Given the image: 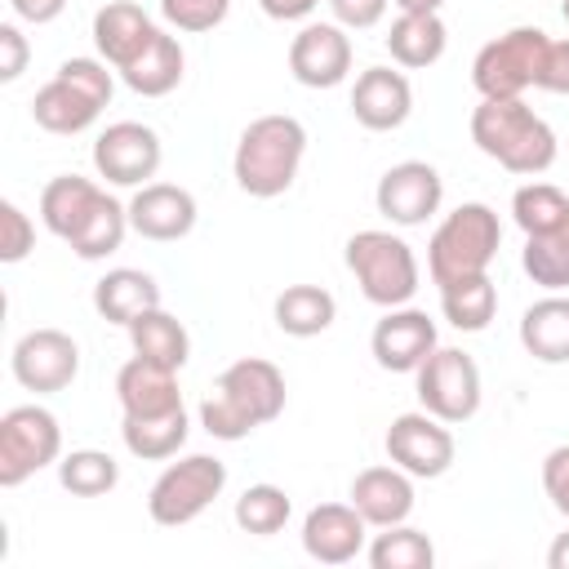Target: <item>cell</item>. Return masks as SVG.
<instances>
[{
  "label": "cell",
  "mask_w": 569,
  "mask_h": 569,
  "mask_svg": "<svg viewBox=\"0 0 569 569\" xmlns=\"http://www.w3.org/2000/svg\"><path fill=\"white\" fill-rule=\"evenodd\" d=\"M284 373L262 356H244L218 373L213 391L200 405V427L213 440H244L258 427L276 422L284 413Z\"/></svg>",
  "instance_id": "6da1fadb"
},
{
  "label": "cell",
  "mask_w": 569,
  "mask_h": 569,
  "mask_svg": "<svg viewBox=\"0 0 569 569\" xmlns=\"http://www.w3.org/2000/svg\"><path fill=\"white\" fill-rule=\"evenodd\" d=\"M471 142L507 173L538 178L556 164V133L525 98H480L471 111Z\"/></svg>",
  "instance_id": "7a4b0ae2"
},
{
  "label": "cell",
  "mask_w": 569,
  "mask_h": 569,
  "mask_svg": "<svg viewBox=\"0 0 569 569\" xmlns=\"http://www.w3.org/2000/svg\"><path fill=\"white\" fill-rule=\"evenodd\" d=\"M302 156H307V129L298 116H284V111L258 116L240 129V142L231 156L236 187L253 200H276L293 187Z\"/></svg>",
  "instance_id": "3957f363"
},
{
  "label": "cell",
  "mask_w": 569,
  "mask_h": 569,
  "mask_svg": "<svg viewBox=\"0 0 569 569\" xmlns=\"http://www.w3.org/2000/svg\"><path fill=\"white\" fill-rule=\"evenodd\" d=\"M116 93V80L107 71L102 58H67L53 80H44L31 98V120L44 129V133H58V138H71V133H84L102 107L111 102Z\"/></svg>",
  "instance_id": "277c9868"
},
{
  "label": "cell",
  "mask_w": 569,
  "mask_h": 569,
  "mask_svg": "<svg viewBox=\"0 0 569 569\" xmlns=\"http://www.w3.org/2000/svg\"><path fill=\"white\" fill-rule=\"evenodd\" d=\"M502 244V222L489 204L467 200L453 213L440 218V227L427 240V276L436 289L467 280V276H485L489 262L498 258Z\"/></svg>",
  "instance_id": "5b68a950"
},
{
  "label": "cell",
  "mask_w": 569,
  "mask_h": 569,
  "mask_svg": "<svg viewBox=\"0 0 569 569\" xmlns=\"http://www.w3.org/2000/svg\"><path fill=\"white\" fill-rule=\"evenodd\" d=\"M347 258V271L356 276L360 293L373 302V307H405L413 293H418V253L409 240H400L396 231H356L342 249Z\"/></svg>",
  "instance_id": "8992f818"
},
{
  "label": "cell",
  "mask_w": 569,
  "mask_h": 569,
  "mask_svg": "<svg viewBox=\"0 0 569 569\" xmlns=\"http://www.w3.org/2000/svg\"><path fill=\"white\" fill-rule=\"evenodd\" d=\"M551 36L542 27H511L489 40L471 62V84L480 98H525V89L542 84Z\"/></svg>",
  "instance_id": "52a82bcc"
},
{
  "label": "cell",
  "mask_w": 569,
  "mask_h": 569,
  "mask_svg": "<svg viewBox=\"0 0 569 569\" xmlns=\"http://www.w3.org/2000/svg\"><path fill=\"white\" fill-rule=\"evenodd\" d=\"M222 489H227V467L213 453H187L156 476L147 493V516L164 529H182L200 520L213 507V498H222Z\"/></svg>",
  "instance_id": "ba28073f"
},
{
  "label": "cell",
  "mask_w": 569,
  "mask_h": 569,
  "mask_svg": "<svg viewBox=\"0 0 569 569\" xmlns=\"http://www.w3.org/2000/svg\"><path fill=\"white\" fill-rule=\"evenodd\" d=\"M62 458V427L44 405H13L0 418V485L18 489Z\"/></svg>",
  "instance_id": "9c48e42d"
},
{
  "label": "cell",
  "mask_w": 569,
  "mask_h": 569,
  "mask_svg": "<svg viewBox=\"0 0 569 569\" xmlns=\"http://www.w3.org/2000/svg\"><path fill=\"white\" fill-rule=\"evenodd\" d=\"M418 405L440 422H467L480 409V369L462 347H436L418 369Z\"/></svg>",
  "instance_id": "30bf717a"
},
{
  "label": "cell",
  "mask_w": 569,
  "mask_h": 569,
  "mask_svg": "<svg viewBox=\"0 0 569 569\" xmlns=\"http://www.w3.org/2000/svg\"><path fill=\"white\" fill-rule=\"evenodd\" d=\"M164 160L160 133L142 120H116L93 138V169L111 187H147Z\"/></svg>",
  "instance_id": "8fae6325"
},
{
  "label": "cell",
  "mask_w": 569,
  "mask_h": 569,
  "mask_svg": "<svg viewBox=\"0 0 569 569\" xmlns=\"http://www.w3.org/2000/svg\"><path fill=\"white\" fill-rule=\"evenodd\" d=\"M382 445H387V458H391L400 471H409L413 480H436V476H445V471L453 467V453H458L449 422H440V418L427 413V409L391 418Z\"/></svg>",
  "instance_id": "7c38bea8"
},
{
  "label": "cell",
  "mask_w": 569,
  "mask_h": 569,
  "mask_svg": "<svg viewBox=\"0 0 569 569\" xmlns=\"http://www.w3.org/2000/svg\"><path fill=\"white\" fill-rule=\"evenodd\" d=\"M9 369H13L18 387H27L36 396L67 391L80 373V342L62 329H31L13 342Z\"/></svg>",
  "instance_id": "4fadbf2b"
},
{
  "label": "cell",
  "mask_w": 569,
  "mask_h": 569,
  "mask_svg": "<svg viewBox=\"0 0 569 569\" xmlns=\"http://www.w3.org/2000/svg\"><path fill=\"white\" fill-rule=\"evenodd\" d=\"M445 200L440 169L427 160H400L378 178L373 204L391 227H422Z\"/></svg>",
  "instance_id": "5bb4252c"
},
{
  "label": "cell",
  "mask_w": 569,
  "mask_h": 569,
  "mask_svg": "<svg viewBox=\"0 0 569 569\" xmlns=\"http://www.w3.org/2000/svg\"><path fill=\"white\" fill-rule=\"evenodd\" d=\"M289 76L302 89H333L351 76V36L338 22H307L289 40Z\"/></svg>",
  "instance_id": "9a60e30c"
},
{
  "label": "cell",
  "mask_w": 569,
  "mask_h": 569,
  "mask_svg": "<svg viewBox=\"0 0 569 569\" xmlns=\"http://www.w3.org/2000/svg\"><path fill=\"white\" fill-rule=\"evenodd\" d=\"M440 347L436 338V320L418 307H387V316L373 325L369 333V351L378 360V369L387 373H413L431 351Z\"/></svg>",
  "instance_id": "2e32d148"
},
{
  "label": "cell",
  "mask_w": 569,
  "mask_h": 569,
  "mask_svg": "<svg viewBox=\"0 0 569 569\" xmlns=\"http://www.w3.org/2000/svg\"><path fill=\"white\" fill-rule=\"evenodd\" d=\"M160 36V27L151 22V13L133 0H107L98 13H93V49L98 58L120 76L124 67H133L151 40Z\"/></svg>",
  "instance_id": "e0dca14e"
},
{
  "label": "cell",
  "mask_w": 569,
  "mask_h": 569,
  "mask_svg": "<svg viewBox=\"0 0 569 569\" xmlns=\"http://www.w3.org/2000/svg\"><path fill=\"white\" fill-rule=\"evenodd\" d=\"M413 111V84L396 67H365L351 84V116L369 133H391Z\"/></svg>",
  "instance_id": "ac0fdd59"
},
{
  "label": "cell",
  "mask_w": 569,
  "mask_h": 569,
  "mask_svg": "<svg viewBox=\"0 0 569 569\" xmlns=\"http://www.w3.org/2000/svg\"><path fill=\"white\" fill-rule=\"evenodd\" d=\"M196 213H200L196 209V196L187 187H178V182H147L129 200V227L142 240H156V244H169V240L191 236Z\"/></svg>",
  "instance_id": "d6986e66"
},
{
  "label": "cell",
  "mask_w": 569,
  "mask_h": 569,
  "mask_svg": "<svg viewBox=\"0 0 569 569\" xmlns=\"http://www.w3.org/2000/svg\"><path fill=\"white\" fill-rule=\"evenodd\" d=\"M369 520L351 502H320L302 520V551L320 565H347L365 551Z\"/></svg>",
  "instance_id": "ffe728a7"
},
{
  "label": "cell",
  "mask_w": 569,
  "mask_h": 569,
  "mask_svg": "<svg viewBox=\"0 0 569 569\" xmlns=\"http://www.w3.org/2000/svg\"><path fill=\"white\" fill-rule=\"evenodd\" d=\"M351 507L369 520V529H387V525H405L413 511V476L391 467H365L351 480Z\"/></svg>",
  "instance_id": "44dd1931"
},
{
  "label": "cell",
  "mask_w": 569,
  "mask_h": 569,
  "mask_svg": "<svg viewBox=\"0 0 569 569\" xmlns=\"http://www.w3.org/2000/svg\"><path fill=\"white\" fill-rule=\"evenodd\" d=\"M116 400H120V413L129 418H151V413H169L182 405V391H178V369H164L156 360H124L120 373H116Z\"/></svg>",
  "instance_id": "7402d4cb"
},
{
  "label": "cell",
  "mask_w": 569,
  "mask_h": 569,
  "mask_svg": "<svg viewBox=\"0 0 569 569\" xmlns=\"http://www.w3.org/2000/svg\"><path fill=\"white\" fill-rule=\"evenodd\" d=\"M151 307H160V284H156V276H147L138 267H116L93 284V311L111 325L129 329Z\"/></svg>",
  "instance_id": "603a6c76"
},
{
  "label": "cell",
  "mask_w": 569,
  "mask_h": 569,
  "mask_svg": "<svg viewBox=\"0 0 569 569\" xmlns=\"http://www.w3.org/2000/svg\"><path fill=\"white\" fill-rule=\"evenodd\" d=\"M520 347L542 365H569V293H547L525 307Z\"/></svg>",
  "instance_id": "cb8c5ba5"
},
{
  "label": "cell",
  "mask_w": 569,
  "mask_h": 569,
  "mask_svg": "<svg viewBox=\"0 0 569 569\" xmlns=\"http://www.w3.org/2000/svg\"><path fill=\"white\" fill-rule=\"evenodd\" d=\"M102 200V187L93 178H80V173H58L44 182L40 191V222L58 236V240H71L84 218L93 213V204Z\"/></svg>",
  "instance_id": "d4e9b609"
},
{
  "label": "cell",
  "mask_w": 569,
  "mask_h": 569,
  "mask_svg": "<svg viewBox=\"0 0 569 569\" xmlns=\"http://www.w3.org/2000/svg\"><path fill=\"white\" fill-rule=\"evenodd\" d=\"M445 44H449V31L440 22V13H400L387 31V53L396 67H409V71H422L431 62L445 58Z\"/></svg>",
  "instance_id": "484cf974"
},
{
  "label": "cell",
  "mask_w": 569,
  "mask_h": 569,
  "mask_svg": "<svg viewBox=\"0 0 569 569\" xmlns=\"http://www.w3.org/2000/svg\"><path fill=\"white\" fill-rule=\"evenodd\" d=\"M129 347L142 360H156L164 369H182L191 356V333L178 316H169L164 307H151L129 325Z\"/></svg>",
  "instance_id": "4316f807"
},
{
  "label": "cell",
  "mask_w": 569,
  "mask_h": 569,
  "mask_svg": "<svg viewBox=\"0 0 569 569\" xmlns=\"http://www.w3.org/2000/svg\"><path fill=\"white\" fill-rule=\"evenodd\" d=\"M182 71H187V53H182L178 36H169V31L160 27V36L151 40V49H147L133 67H124L120 80H124L133 93H142V98H164V93H173V89L182 84Z\"/></svg>",
  "instance_id": "83f0119b"
},
{
  "label": "cell",
  "mask_w": 569,
  "mask_h": 569,
  "mask_svg": "<svg viewBox=\"0 0 569 569\" xmlns=\"http://www.w3.org/2000/svg\"><path fill=\"white\" fill-rule=\"evenodd\" d=\"M187 409H169V413H151V418H120V440L133 458L142 462H164L187 445Z\"/></svg>",
  "instance_id": "f1b7e54d"
},
{
  "label": "cell",
  "mask_w": 569,
  "mask_h": 569,
  "mask_svg": "<svg viewBox=\"0 0 569 569\" xmlns=\"http://www.w3.org/2000/svg\"><path fill=\"white\" fill-rule=\"evenodd\" d=\"M271 316H276V329H280V333H289V338H316V333H325V329L333 325L338 302H333V293L320 289V284H289V289L276 298Z\"/></svg>",
  "instance_id": "f546056e"
},
{
  "label": "cell",
  "mask_w": 569,
  "mask_h": 569,
  "mask_svg": "<svg viewBox=\"0 0 569 569\" xmlns=\"http://www.w3.org/2000/svg\"><path fill=\"white\" fill-rule=\"evenodd\" d=\"M520 267L533 284H542L547 293H560L569 289V213L542 231V236H525V253H520Z\"/></svg>",
  "instance_id": "4dcf8cb0"
},
{
  "label": "cell",
  "mask_w": 569,
  "mask_h": 569,
  "mask_svg": "<svg viewBox=\"0 0 569 569\" xmlns=\"http://www.w3.org/2000/svg\"><path fill=\"white\" fill-rule=\"evenodd\" d=\"M124 231H133L129 227V204H120L111 191H102V200L93 204V213L84 218V227L67 244H71L76 258L98 262V258H107V253H116L124 244Z\"/></svg>",
  "instance_id": "1f68e13d"
},
{
  "label": "cell",
  "mask_w": 569,
  "mask_h": 569,
  "mask_svg": "<svg viewBox=\"0 0 569 569\" xmlns=\"http://www.w3.org/2000/svg\"><path fill=\"white\" fill-rule=\"evenodd\" d=\"M440 311H445V320H449L453 329H462V333L489 329V320H493V311H498V289H493L489 271L445 284V289H440Z\"/></svg>",
  "instance_id": "d6a6232c"
},
{
  "label": "cell",
  "mask_w": 569,
  "mask_h": 569,
  "mask_svg": "<svg viewBox=\"0 0 569 569\" xmlns=\"http://www.w3.org/2000/svg\"><path fill=\"white\" fill-rule=\"evenodd\" d=\"M58 485L76 498H102L120 485V462L107 449H71L58 458Z\"/></svg>",
  "instance_id": "836d02e7"
},
{
  "label": "cell",
  "mask_w": 569,
  "mask_h": 569,
  "mask_svg": "<svg viewBox=\"0 0 569 569\" xmlns=\"http://www.w3.org/2000/svg\"><path fill=\"white\" fill-rule=\"evenodd\" d=\"M369 565L373 569H431L436 565V547L413 525H387L369 542Z\"/></svg>",
  "instance_id": "e575fe53"
},
{
  "label": "cell",
  "mask_w": 569,
  "mask_h": 569,
  "mask_svg": "<svg viewBox=\"0 0 569 569\" xmlns=\"http://www.w3.org/2000/svg\"><path fill=\"white\" fill-rule=\"evenodd\" d=\"M289 511H293V502H289V493H284L280 485H249V489L236 498V525H240L244 533H253V538L280 533L284 520H289Z\"/></svg>",
  "instance_id": "d590c367"
},
{
  "label": "cell",
  "mask_w": 569,
  "mask_h": 569,
  "mask_svg": "<svg viewBox=\"0 0 569 569\" xmlns=\"http://www.w3.org/2000/svg\"><path fill=\"white\" fill-rule=\"evenodd\" d=\"M569 213V196L551 182H525L516 196H511V218L525 236H542L551 231L560 218Z\"/></svg>",
  "instance_id": "8d00e7d4"
},
{
  "label": "cell",
  "mask_w": 569,
  "mask_h": 569,
  "mask_svg": "<svg viewBox=\"0 0 569 569\" xmlns=\"http://www.w3.org/2000/svg\"><path fill=\"white\" fill-rule=\"evenodd\" d=\"M227 13H231V0H160V18L187 36L213 31Z\"/></svg>",
  "instance_id": "74e56055"
},
{
  "label": "cell",
  "mask_w": 569,
  "mask_h": 569,
  "mask_svg": "<svg viewBox=\"0 0 569 569\" xmlns=\"http://www.w3.org/2000/svg\"><path fill=\"white\" fill-rule=\"evenodd\" d=\"M36 249V222L13 204V200H0V262H22L27 253Z\"/></svg>",
  "instance_id": "f35d334b"
},
{
  "label": "cell",
  "mask_w": 569,
  "mask_h": 569,
  "mask_svg": "<svg viewBox=\"0 0 569 569\" xmlns=\"http://www.w3.org/2000/svg\"><path fill=\"white\" fill-rule=\"evenodd\" d=\"M542 489H547L551 507L569 520V445H556V449L542 458Z\"/></svg>",
  "instance_id": "ab89813d"
},
{
  "label": "cell",
  "mask_w": 569,
  "mask_h": 569,
  "mask_svg": "<svg viewBox=\"0 0 569 569\" xmlns=\"http://www.w3.org/2000/svg\"><path fill=\"white\" fill-rule=\"evenodd\" d=\"M387 4H391V0H329L333 22L347 27V31H369V27H378L382 13H387Z\"/></svg>",
  "instance_id": "60d3db41"
},
{
  "label": "cell",
  "mask_w": 569,
  "mask_h": 569,
  "mask_svg": "<svg viewBox=\"0 0 569 569\" xmlns=\"http://www.w3.org/2000/svg\"><path fill=\"white\" fill-rule=\"evenodd\" d=\"M27 58H31V49H27V36L18 31V22H0V80L13 84L27 71Z\"/></svg>",
  "instance_id": "b9f144b4"
},
{
  "label": "cell",
  "mask_w": 569,
  "mask_h": 569,
  "mask_svg": "<svg viewBox=\"0 0 569 569\" xmlns=\"http://www.w3.org/2000/svg\"><path fill=\"white\" fill-rule=\"evenodd\" d=\"M547 93H569V40H551L547 44V62H542V84Z\"/></svg>",
  "instance_id": "7bdbcfd3"
},
{
  "label": "cell",
  "mask_w": 569,
  "mask_h": 569,
  "mask_svg": "<svg viewBox=\"0 0 569 569\" xmlns=\"http://www.w3.org/2000/svg\"><path fill=\"white\" fill-rule=\"evenodd\" d=\"M316 4H320V0H258V9H262L271 22H302V18H311Z\"/></svg>",
  "instance_id": "ee69618b"
},
{
  "label": "cell",
  "mask_w": 569,
  "mask_h": 569,
  "mask_svg": "<svg viewBox=\"0 0 569 569\" xmlns=\"http://www.w3.org/2000/svg\"><path fill=\"white\" fill-rule=\"evenodd\" d=\"M9 4H13V13H18L22 22H36V27L53 22V18L67 9V0H9Z\"/></svg>",
  "instance_id": "f6af8a7d"
},
{
  "label": "cell",
  "mask_w": 569,
  "mask_h": 569,
  "mask_svg": "<svg viewBox=\"0 0 569 569\" xmlns=\"http://www.w3.org/2000/svg\"><path fill=\"white\" fill-rule=\"evenodd\" d=\"M547 569H569V533H556V542L547 547Z\"/></svg>",
  "instance_id": "bcb514c9"
},
{
  "label": "cell",
  "mask_w": 569,
  "mask_h": 569,
  "mask_svg": "<svg viewBox=\"0 0 569 569\" xmlns=\"http://www.w3.org/2000/svg\"><path fill=\"white\" fill-rule=\"evenodd\" d=\"M400 13H440L445 0H391Z\"/></svg>",
  "instance_id": "7dc6e473"
},
{
  "label": "cell",
  "mask_w": 569,
  "mask_h": 569,
  "mask_svg": "<svg viewBox=\"0 0 569 569\" xmlns=\"http://www.w3.org/2000/svg\"><path fill=\"white\" fill-rule=\"evenodd\" d=\"M560 13H565V22H569V0H560Z\"/></svg>",
  "instance_id": "c3c4849f"
}]
</instances>
